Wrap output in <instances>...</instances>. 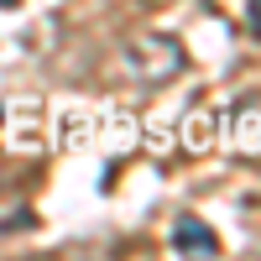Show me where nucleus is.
<instances>
[{
	"instance_id": "obj_1",
	"label": "nucleus",
	"mask_w": 261,
	"mask_h": 261,
	"mask_svg": "<svg viewBox=\"0 0 261 261\" xmlns=\"http://www.w3.org/2000/svg\"><path fill=\"white\" fill-rule=\"evenodd\" d=\"M188 68V53L178 37L167 32H141L136 42H125V73L136 84H167Z\"/></svg>"
},
{
	"instance_id": "obj_2",
	"label": "nucleus",
	"mask_w": 261,
	"mask_h": 261,
	"mask_svg": "<svg viewBox=\"0 0 261 261\" xmlns=\"http://www.w3.org/2000/svg\"><path fill=\"white\" fill-rule=\"evenodd\" d=\"M172 251L178 256H220V241H214V230L204 220L178 214V225H172Z\"/></svg>"
},
{
	"instance_id": "obj_3",
	"label": "nucleus",
	"mask_w": 261,
	"mask_h": 261,
	"mask_svg": "<svg viewBox=\"0 0 261 261\" xmlns=\"http://www.w3.org/2000/svg\"><path fill=\"white\" fill-rule=\"evenodd\" d=\"M235 130H241V136H235V146H241V151H261V115H256V110L235 120Z\"/></svg>"
},
{
	"instance_id": "obj_4",
	"label": "nucleus",
	"mask_w": 261,
	"mask_h": 261,
	"mask_svg": "<svg viewBox=\"0 0 261 261\" xmlns=\"http://www.w3.org/2000/svg\"><path fill=\"white\" fill-rule=\"evenodd\" d=\"M246 27H251V37H261V0L246 6Z\"/></svg>"
},
{
	"instance_id": "obj_5",
	"label": "nucleus",
	"mask_w": 261,
	"mask_h": 261,
	"mask_svg": "<svg viewBox=\"0 0 261 261\" xmlns=\"http://www.w3.org/2000/svg\"><path fill=\"white\" fill-rule=\"evenodd\" d=\"M0 6H6V11H11V6H21V0H0Z\"/></svg>"
}]
</instances>
